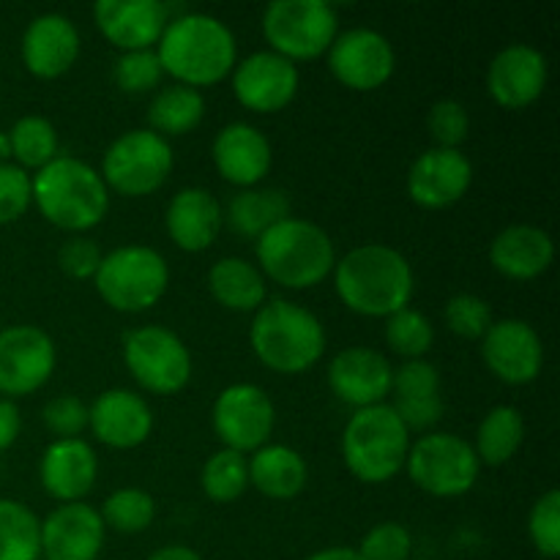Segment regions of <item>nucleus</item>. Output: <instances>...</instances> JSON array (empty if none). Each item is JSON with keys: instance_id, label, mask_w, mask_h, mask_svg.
Returning <instances> with one entry per match:
<instances>
[{"instance_id": "nucleus-33", "label": "nucleus", "mask_w": 560, "mask_h": 560, "mask_svg": "<svg viewBox=\"0 0 560 560\" xmlns=\"http://www.w3.org/2000/svg\"><path fill=\"white\" fill-rule=\"evenodd\" d=\"M525 438V421L523 413L512 405H495L492 410H487V416L481 419L479 432H476L474 452L479 457V463L498 465L509 463L514 454L520 452Z\"/></svg>"}, {"instance_id": "nucleus-29", "label": "nucleus", "mask_w": 560, "mask_h": 560, "mask_svg": "<svg viewBox=\"0 0 560 560\" xmlns=\"http://www.w3.org/2000/svg\"><path fill=\"white\" fill-rule=\"evenodd\" d=\"M246 463H249V485L277 501L295 498L310 479L306 459L284 443H266Z\"/></svg>"}, {"instance_id": "nucleus-17", "label": "nucleus", "mask_w": 560, "mask_h": 560, "mask_svg": "<svg viewBox=\"0 0 560 560\" xmlns=\"http://www.w3.org/2000/svg\"><path fill=\"white\" fill-rule=\"evenodd\" d=\"M394 366L375 348H345L328 364V386L342 402L359 408L381 405L392 394Z\"/></svg>"}, {"instance_id": "nucleus-24", "label": "nucleus", "mask_w": 560, "mask_h": 560, "mask_svg": "<svg viewBox=\"0 0 560 560\" xmlns=\"http://www.w3.org/2000/svg\"><path fill=\"white\" fill-rule=\"evenodd\" d=\"M80 58V31L58 11H47L27 22L22 33V60L36 77H58Z\"/></svg>"}, {"instance_id": "nucleus-44", "label": "nucleus", "mask_w": 560, "mask_h": 560, "mask_svg": "<svg viewBox=\"0 0 560 560\" xmlns=\"http://www.w3.org/2000/svg\"><path fill=\"white\" fill-rule=\"evenodd\" d=\"M31 202V173L14 162H0V224L16 222Z\"/></svg>"}, {"instance_id": "nucleus-36", "label": "nucleus", "mask_w": 560, "mask_h": 560, "mask_svg": "<svg viewBox=\"0 0 560 560\" xmlns=\"http://www.w3.org/2000/svg\"><path fill=\"white\" fill-rule=\"evenodd\" d=\"M202 492L217 503H230L249 487V463L246 454L233 452V448H222V452L211 454L202 465L200 474Z\"/></svg>"}, {"instance_id": "nucleus-41", "label": "nucleus", "mask_w": 560, "mask_h": 560, "mask_svg": "<svg viewBox=\"0 0 560 560\" xmlns=\"http://www.w3.org/2000/svg\"><path fill=\"white\" fill-rule=\"evenodd\" d=\"M528 536L536 550L545 558L560 556V492L547 490L539 501L530 506Z\"/></svg>"}, {"instance_id": "nucleus-37", "label": "nucleus", "mask_w": 560, "mask_h": 560, "mask_svg": "<svg viewBox=\"0 0 560 560\" xmlns=\"http://www.w3.org/2000/svg\"><path fill=\"white\" fill-rule=\"evenodd\" d=\"M98 514H102L104 525L118 534H140L156 517V501L151 492L140 490V487H120V490L109 492Z\"/></svg>"}, {"instance_id": "nucleus-18", "label": "nucleus", "mask_w": 560, "mask_h": 560, "mask_svg": "<svg viewBox=\"0 0 560 560\" xmlns=\"http://www.w3.org/2000/svg\"><path fill=\"white\" fill-rule=\"evenodd\" d=\"M547 58L534 44H506L487 69V91L503 107H528L545 93Z\"/></svg>"}, {"instance_id": "nucleus-14", "label": "nucleus", "mask_w": 560, "mask_h": 560, "mask_svg": "<svg viewBox=\"0 0 560 560\" xmlns=\"http://www.w3.org/2000/svg\"><path fill=\"white\" fill-rule=\"evenodd\" d=\"M397 55L386 33L375 27L355 25L337 33V38L328 47V69L355 91H372L381 88L394 74Z\"/></svg>"}, {"instance_id": "nucleus-3", "label": "nucleus", "mask_w": 560, "mask_h": 560, "mask_svg": "<svg viewBox=\"0 0 560 560\" xmlns=\"http://www.w3.org/2000/svg\"><path fill=\"white\" fill-rule=\"evenodd\" d=\"M33 202L55 228L82 233L96 228L109 208V189L102 173L77 156H58L31 175Z\"/></svg>"}, {"instance_id": "nucleus-48", "label": "nucleus", "mask_w": 560, "mask_h": 560, "mask_svg": "<svg viewBox=\"0 0 560 560\" xmlns=\"http://www.w3.org/2000/svg\"><path fill=\"white\" fill-rule=\"evenodd\" d=\"M148 560H202L197 556L191 547H184V545H170V547H162V550L153 552Z\"/></svg>"}, {"instance_id": "nucleus-27", "label": "nucleus", "mask_w": 560, "mask_h": 560, "mask_svg": "<svg viewBox=\"0 0 560 560\" xmlns=\"http://www.w3.org/2000/svg\"><path fill=\"white\" fill-rule=\"evenodd\" d=\"M222 202L202 186H184L167 202L164 228L170 238L186 252H202L222 230Z\"/></svg>"}, {"instance_id": "nucleus-8", "label": "nucleus", "mask_w": 560, "mask_h": 560, "mask_svg": "<svg viewBox=\"0 0 560 560\" xmlns=\"http://www.w3.org/2000/svg\"><path fill=\"white\" fill-rule=\"evenodd\" d=\"M262 33L273 52L295 63L328 52L339 33V16L326 0H273L262 11Z\"/></svg>"}, {"instance_id": "nucleus-30", "label": "nucleus", "mask_w": 560, "mask_h": 560, "mask_svg": "<svg viewBox=\"0 0 560 560\" xmlns=\"http://www.w3.org/2000/svg\"><path fill=\"white\" fill-rule=\"evenodd\" d=\"M288 217H293L290 213V197L282 189H273V186H262V189L260 186H249V189H241L222 208V222H228V228L233 233L255 241L266 230H271L273 224Z\"/></svg>"}, {"instance_id": "nucleus-49", "label": "nucleus", "mask_w": 560, "mask_h": 560, "mask_svg": "<svg viewBox=\"0 0 560 560\" xmlns=\"http://www.w3.org/2000/svg\"><path fill=\"white\" fill-rule=\"evenodd\" d=\"M306 560H361V556L355 550H350V547H328V550L315 552V556H310Z\"/></svg>"}, {"instance_id": "nucleus-26", "label": "nucleus", "mask_w": 560, "mask_h": 560, "mask_svg": "<svg viewBox=\"0 0 560 560\" xmlns=\"http://www.w3.org/2000/svg\"><path fill=\"white\" fill-rule=\"evenodd\" d=\"M394 413L402 419L410 430H430L443 416L441 397V372L435 364L424 359L405 361L392 377Z\"/></svg>"}, {"instance_id": "nucleus-16", "label": "nucleus", "mask_w": 560, "mask_h": 560, "mask_svg": "<svg viewBox=\"0 0 560 560\" xmlns=\"http://www.w3.org/2000/svg\"><path fill=\"white\" fill-rule=\"evenodd\" d=\"M233 91L255 113H277L299 91V66L273 49L246 55L233 69Z\"/></svg>"}, {"instance_id": "nucleus-43", "label": "nucleus", "mask_w": 560, "mask_h": 560, "mask_svg": "<svg viewBox=\"0 0 560 560\" xmlns=\"http://www.w3.org/2000/svg\"><path fill=\"white\" fill-rule=\"evenodd\" d=\"M427 126L438 140V148H459L470 131L468 107L457 98H441L430 107Z\"/></svg>"}, {"instance_id": "nucleus-9", "label": "nucleus", "mask_w": 560, "mask_h": 560, "mask_svg": "<svg viewBox=\"0 0 560 560\" xmlns=\"http://www.w3.org/2000/svg\"><path fill=\"white\" fill-rule=\"evenodd\" d=\"M408 474L416 487L438 498H457L474 490L481 463L474 443L454 432H430L410 446Z\"/></svg>"}, {"instance_id": "nucleus-39", "label": "nucleus", "mask_w": 560, "mask_h": 560, "mask_svg": "<svg viewBox=\"0 0 560 560\" xmlns=\"http://www.w3.org/2000/svg\"><path fill=\"white\" fill-rule=\"evenodd\" d=\"M448 328L465 339H481L492 326V306L476 293H457L443 306Z\"/></svg>"}, {"instance_id": "nucleus-31", "label": "nucleus", "mask_w": 560, "mask_h": 560, "mask_svg": "<svg viewBox=\"0 0 560 560\" xmlns=\"http://www.w3.org/2000/svg\"><path fill=\"white\" fill-rule=\"evenodd\" d=\"M213 299L235 312H257L266 304V279L255 262L244 257H222L208 271Z\"/></svg>"}, {"instance_id": "nucleus-19", "label": "nucleus", "mask_w": 560, "mask_h": 560, "mask_svg": "<svg viewBox=\"0 0 560 560\" xmlns=\"http://www.w3.org/2000/svg\"><path fill=\"white\" fill-rule=\"evenodd\" d=\"M474 164L459 148H427L408 173V195L424 208H446L468 191Z\"/></svg>"}, {"instance_id": "nucleus-21", "label": "nucleus", "mask_w": 560, "mask_h": 560, "mask_svg": "<svg viewBox=\"0 0 560 560\" xmlns=\"http://www.w3.org/2000/svg\"><path fill=\"white\" fill-rule=\"evenodd\" d=\"M88 427L96 441L109 448H135L148 441L153 430V410L137 392L109 388L88 408Z\"/></svg>"}, {"instance_id": "nucleus-23", "label": "nucleus", "mask_w": 560, "mask_h": 560, "mask_svg": "<svg viewBox=\"0 0 560 560\" xmlns=\"http://www.w3.org/2000/svg\"><path fill=\"white\" fill-rule=\"evenodd\" d=\"M211 156L222 178H228L235 186H244V189L266 178L273 162L268 137L246 120H233L217 131Z\"/></svg>"}, {"instance_id": "nucleus-35", "label": "nucleus", "mask_w": 560, "mask_h": 560, "mask_svg": "<svg viewBox=\"0 0 560 560\" xmlns=\"http://www.w3.org/2000/svg\"><path fill=\"white\" fill-rule=\"evenodd\" d=\"M9 151L20 162L22 170H42L44 164L58 156V131L52 120L44 115H22L14 120L9 131Z\"/></svg>"}, {"instance_id": "nucleus-10", "label": "nucleus", "mask_w": 560, "mask_h": 560, "mask_svg": "<svg viewBox=\"0 0 560 560\" xmlns=\"http://www.w3.org/2000/svg\"><path fill=\"white\" fill-rule=\"evenodd\" d=\"M173 162V145L167 137L153 129H131L115 137L104 151L102 178L120 195H151L167 180Z\"/></svg>"}, {"instance_id": "nucleus-32", "label": "nucleus", "mask_w": 560, "mask_h": 560, "mask_svg": "<svg viewBox=\"0 0 560 560\" xmlns=\"http://www.w3.org/2000/svg\"><path fill=\"white\" fill-rule=\"evenodd\" d=\"M206 115V96L200 88H191L186 82H170L159 88L156 96L148 104V120L153 131L162 137L186 135L195 129Z\"/></svg>"}, {"instance_id": "nucleus-42", "label": "nucleus", "mask_w": 560, "mask_h": 560, "mask_svg": "<svg viewBox=\"0 0 560 560\" xmlns=\"http://www.w3.org/2000/svg\"><path fill=\"white\" fill-rule=\"evenodd\" d=\"M413 550V536L402 523H377L366 530L359 545L361 560H408Z\"/></svg>"}, {"instance_id": "nucleus-20", "label": "nucleus", "mask_w": 560, "mask_h": 560, "mask_svg": "<svg viewBox=\"0 0 560 560\" xmlns=\"http://www.w3.org/2000/svg\"><path fill=\"white\" fill-rule=\"evenodd\" d=\"M104 520L88 503H63L42 520V556L47 560H96L104 547Z\"/></svg>"}, {"instance_id": "nucleus-12", "label": "nucleus", "mask_w": 560, "mask_h": 560, "mask_svg": "<svg viewBox=\"0 0 560 560\" xmlns=\"http://www.w3.org/2000/svg\"><path fill=\"white\" fill-rule=\"evenodd\" d=\"M211 421L224 448L246 454L266 446L277 424V408L255 383H233L219 392Z\"/></svg>"}, {"instance_id": "nucleus-46", "label": "nucleus", "mask_w": 560, "mask_h": 560, "mask_svg": "<svg viewBox=\"0 0 560 560\" xmlns=\"http://www.w3.org/2000/svg\"><path fill=\"white\" fill-rule=\"evenodd\" d=\"M102 249L93 238L77 233L71 238H66L58 249V262L69 277L74 279H93L98 271V262H102Z\"/></svg>"}, {"instance_id": "nucleus-5", "label": "nucleus", "mask_w": 560, "mask_h": 560, "mask_svg": "<svg viewBox=\"0 0 560 560\" xmlns=\"http://www.w3.org/2000/svg\"><path fill=\"white\" fill-rule=\"evenodd\" d=\"M255 255L273 282L293 290H306L334 271L337 252L320 224L301 217H288L255 241Z\"/></svg>"}, {"instance_id": "nucleus-4", "label": "nucleus", "mask_w": 560, "mask_h": 560, "mask_svg": "<svg viewBox=\"0 0 560 560\" xmlns=\"http://www.w3.org/2000/svg\"><path fill=\"white\" fill-rule=\"evenodd\" d=\"M249 342L262 364L282 375H299L320 361L326 350V328L306 306L271 299L255 312Z\"/></svg>"}, {"instance_id": "nucleus-1", "label": "nucleus", "mask_w": 560, "mask_h": 560, "mask_svg": "<svg viewBox=\"0 0 560 560\" xmlns=\"http://www.w3.org/2000/svg\"><path fill=\"white\" fill-rule=\"evenodd\" d=\"M334 288L348 310L366 317H388L410 304L416 277L399 249L364 244L334 262Z\"/></svg>"}, {"instance_id": "nucleus-13", "label": "nucleus", "mask_w": 560, "mask_h": 560, "mask_svg": "<svg viewBox=\"0 0 560 560\" xmlns=\"http://www.w3.org/2000/svg\"><path fill=\"white\" fill-rule=\"evenodd\" d=\"M58 364L55 339L44 328L20 323L0 331V392L25 397L49 381Z\"/></svg>"}, {"instance_id": "nucleus-11", "label": "nucleus", "mask_w": 560, "mask_h": 560, "mask_svg": "<svg viewBox=\"0 0 560 560\" xmlns=\"http://www.w3.org/2000/svg\"><path fill=\"white\" fill-rule=\"evenodd\" d=\"M124 361L131 377L151 394L180 392L191 377V355L184 339L156 323L126 334Z\"/></svg>"}, {"instance_id": "nucleus-47", "label": "nucleus", "mask_w": 560, "mask_h": 560, "mask_svg": "<svg viewBox=\"0 0 560 560\" xmlns=\"http://www.w3.org/2000/svg\"><path fill=\"white\" fill-rule=\"evenodd\" d=\"M22 430V416L14 399H0V452L11 448L20 438Z\"/></svg>"}, {"instance_id": "nucleus-25", "label": "nucleus", "mask_w": 560, "mask_h": 560, "mask_svg": "<svg viewBox=\"0 0 560 560\" xmlns=\"http://www.w3.org/2000/svg\"><path fill=\"white\" fill-rule=\"evenodd\" d=\"M98 476V457L82 438L52 441L38 463V479L44 490L63 503H74L91 492Z\"/></svg>"}, {"instance_id": "nucleus-2", "label": "nucleus", "mask_w": 560, "mask_h": 560, "mask_svg": "<svg viewBox=\"0 0 560 560\" xmlns=\"http://www.w3.org/2000/svg\"><path fill=\"white\" fill-rule=\"evenodd\" d=\"M162 69L191 88L211 85L230 74L238 55L235 33L228 22L202 11L170 16L156 44Z\"/></svg>"}, {"instance_id": "nucleus-38", "label": "nucleus", "mask_w": 560, "mask_h": 560, "mask_svg": "<svg viewBox=\"0 0 560 560\" xmlns=\"http://www.w3.org/2000/svg\"><path fill=\"white\" fill-rule=\"evenodd\" d=\"M386 342L394 353L405 355L408 361L424 359V353L435 342V328L424 312L405 306L386 317Z\"/></svg>"}, {"instance_id": "nucleus-34", "label": "nucleus", "mask_w": 560, "mask_h": 560, "mask_svg": "<svg viewBox=\"0 0 560 560\" xmlns=\"http://www.w3.org/2000/svg\"><path fill=\"white\" fill-rule=\"evenodd\" d=\"M42 558V520L31 506L0 498V560Z\"/></svg>"}, {"instance_id": "nucleus-15", "label": "nucleus", "mask_w": 560, "mask_h": 560, "mask_svg": "<svg viewBox=\"0 0 560 560\" xmlns=\"http://www.w3.org/2000/svg\"><path fill=\"white\" fill-rule=\"evenodd\" d=\"M481 359L490 366L492 375L520 386L539 377L541 364H545V345L530 323L520 317H503V320H492V326L481 337Z\"/></svg>"}, {"instance_id": "nucleus-28", "label": "nucleus", "mask_w": 560, "mask_h": 560, "mask_svg": "<svg viewBox=\"0 0 560 560\" xmlns=\"http://www.w3.org/2000/svg\"><path fill=\"white\" fill-rule=\"evenodd\" d=\"M556 244L536 224H509L492 238L490 262L509 279H534L550 268Z\"/></svg>"}, {"instance_id": "nucleus-7", "label": "nucleus", "mask_w": 560, "mask_h": 560, "mask_svg": "<svg viewBox=\"0 0 560 560\" xmlns=\"http://www.w3.org/2000/svg\"><path fill=\"white\" fill-rule=\"evenodd\" d=\"M98 295L118 312L151 310L170 284V268L153 246L126 244L107 252L93 277Z\"/></svg>"}, {"instance_id": "nucleus-45", "label": "nucleus", "mask_w": 560, "mask_h": 560, "mask_svg": "<svg viewBox=\"0 0 560 560\" xmlns=\"http://www.w3.org/2000/svg\"><path fill=\"white\" fill-rule=\"evenodd\" d=\"M42 419L58 441L63 438H80L88 427V405L74 394H60V397L47 399L42 410Z\"/></svg>"}, {"instance_id": "nucleus-40", "label": "nucleus", "mask_w": 560, "mask_h": 560, "mask_svg": "<svg viewBox=\"0 0 560 560\" xmlns=\"http://www.w3.org/2000/svg\"><path fill=\"white\" fill-rule=\"evenodd\" d=\"M115 82L129 93H145L162 82L164 69L156 49H131L115 60Z\"/></svg>"}, {"instance_id": "nucleus-22", "label": "nucleus", "mask_w": 560, "mask_h": 560, "mask_svg": "<svg viewBox=\"0 0 560 560\" xmlns=\"http://www.w3.org/2000/svg\"><path fill=\"white\" fill-rule=\"evenodd\" d=\"M93 20L115 47L131 52L159 44L170 22V9L159 0H96Z\"/></svg>"}, {"instance_id": "nucleus-6", "label": "nucleus", "mask_w": 560, "mask_h": 560, "mask_svg": "<svg viewBox=\"0 0 560 560\" xmlns=\"http://www.w3.org/2000/svg\"><path fill=\"white\" fill-rule=\"evenodd\" d=\"M410 452L408 427L388 402L359 408L342 432V457L350 474L366 485H381L402 470Z\"/></svg>"}]
</instances>
